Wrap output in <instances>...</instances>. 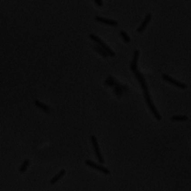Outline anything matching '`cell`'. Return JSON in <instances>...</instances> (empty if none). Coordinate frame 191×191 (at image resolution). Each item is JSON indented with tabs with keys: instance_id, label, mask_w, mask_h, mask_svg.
I'll list each match as a JSON object with an SVG mask.
<instances>
[{
	"instance_id": "obj_1",
	"label": "cell",
	"mask_w": 191,
	"mask_h": 191,
	"mask_svg": "<svg viewBox=\"0 0 191 191\" xmlns=\"http://www.w3.org/2000/svg\"><path fill=\"white\" fill-rule=\"evenodd\" d=\"M143 95H144V98H145V101H146V103L148 105V107H149V109L151 110L152 114L154 115L155 118H157L158 120H162V116H161V114L159 113V111L157 110L156 106H155L152 98H151V96L149 94V91L143 92Z\"/></svg>"
},
{
	"instance_id": "obj_2",
	"label": "cell",
	"mask_w": 191,
	"mask_h": 191,
	"mask_svg": "<svg viewBox=\"0 0 191 191\" xmlns=\"http://www.w3.org/2000/svg\"><path fill=\"white\" fill-rule=\"evenodd\" d=\"M89 37H90V39H92V40H93L94 42H96V43H97L98 46H100V47H101L103 49V50L105 51L108 54V55H109V57H115V55H116V54H115V52L112 50V49L109 47V46H108L107 44H105L104 42L101 40V39L98 37H97V35H94V34H91V35H89Z\"/></svg>"
},
{
	"instance_id": "obj_3",
	"label": "cell",
	"mask_w": 191,
	"mask_h": 191,
	"mask_svg": "<svg viewBox=\"0 0 191 191\" xmlns=\"http://www.w3.org/2000/svg\"><path fill=\"white\" fill-rule=\"evenodd\" d=\"M91 141H92V144H93V146H94L95 152H96V155H97V158H98V162H100V164H103L104 163L103 157H102V155H101V152H100V146H98V143L97 138H96L94 135H92V136H91Z\"/></svg>"
},
{
	"instance_id": "obj_4",
	"label": "cell",
	"mask_w": 191,
	"mask_h": 191,
	"mask_svg": "<svg viewBox=\"0 0 191 191\" xmlns=\"http://www.w3.org/2000/svg\"><path fill=\"white\" fill-rule=\"evenodd\" d=\"M163 80L169 82V83L173 84L174 86H176V87L180 88V89H186L187 88V85L185 83H183V82H181V81H178L177 80H175V78H171L170 75H166V74L163 75Z\"/></svg>"
},
{
	"instance_id": "obj_5",
	"label": "cell",
	"mask_w": 191,
	"mask_h": 191,
	"mask_svg": "<svg viewBox=\"0 0 191 191\" xmlns=\"http://www.w3.org/2000/svg\"><path fill=\"white\" fill-rule=\"evenodd\" d=\"M85 163H86L88 166H90V167H92V168H95V169H97V170H98V171H100V172L106 174V175L110 174V171H109V169H108V168L102 166L101 164H98V163H94L93 161H91V160H86Z\"/></svg>"
},
{
	"instance_id": "obj_6",
	"label": "cell",
	"mask_w": 191,
	"mask_h": 191,
	"mask_svg": "<svg viewBox=\"0 0 191 191\" xmlns=\"http://www.w3.org/2000/svg\"><path fill=\"white\" fill-rule=\"evenodd\" d=\"M134 75H135V77H136V78L138 80V81L140 82V86H141V89H143V92L149 91V90H148L147 84H146L145 80H144L143 74H141L140 71L137 70L136 72H134Z\"/></svg>"
},
{
	"instance_id": "obj_7",
	"label": "cell",
	"mask_w": 191,
	"mask_h": 191,
	"mask_svg": "<svg viewBox=\"0 0 191 191\" xmlns=\"http://www.w3.org/2000/svg\"><path fill=\"white\" fill-rule=\"evenodd\" d=\"M140 57V51L139 50H135L134 52V57L132 61L130 63V70L133 72H136L138 70V59Z\"/></svg>"
},
{
	"instance_id": "obj_8",
	"label": "cell",
	"mask_w": 191,
	"mask_h": 191,
	"mask_svg": "<svg viewBox=\"0 0 191 191\" xmlns=\"http://www.w3.org/2000/svg\"><path fill=\"white\" fill-rule=\"evenodd\" d=\"M95 20L98 21V22H100V23H103L105 25H109V26H117L118 25V22L114 19H108V18H104V17H101V16H95Z\"/></svg>"
},
{
	"instance_id": "obj_9",
	"label": "cell",
	"mask_w": 191,
	"mask_h": 191,
	"mask_svg": "<svg viewBox=\"0 0 191 191\" xmlns=\"http://www.w3.org/2000/svg\"><path fill=\"white\" fill-rule=\"evenodd\" d=\"M151 18H152V15L151 14H147L146 15V16H145V18H144V20H143V22L141 23V25L140 26L139 28H138V30H137V32L138 33H143L144 30H145V28L147 27V25L149 24V22H150V20H151Z\"/></svg>"
},
{
	"instance_id": "obj_10",
	"label": "cell",
	"mask_w": 191,
	"mask_h": 191,
	"mask_svg": "<svg viewBox=\"0 0 191 191\" xmlns=\"http://www.w3.org/2000/svg\"><path fill=\"white\" fill-rule=\"evenodd\" d=\"M127 91V86H124V85H121L120 82H117V84L114 86V92L115 94H116L117 96H118V97H120L121 95L123 94V92Z\"/></svg>"
},
{
	"instance_id": "obj_11",
	"label": "cell",
	"mask_w": 191,
	"mask_h": 191,
	"mask_svg": "<svg viewBox=\"0 0 191 191\" xmlns=\"http://www.w3.org/2000/svg\"><path fill=\"white\" fill-rule=\"evenodd\" d=\"M35 105L37 108H39V109H41L42 111L46 112V113H50L51 112V107L50 106H48L47 104L41 102V101H39V100H35Z\"/></svg>"
},
{
	"instance_id": "obj_12",
	"label": "cell",
	"mask_w": 191,
	"mask_h": 191,
	"mask_svg": "<svg viewBox=\"0 0 191 191\" xmlns=\"http://www.w3.org/2000/svg\"><path fill=\"white\" fill-rule=\"evenodd\" d=\"M65 173H66V171H65L64 169L60 170V172H58V173H57V175H55V177H53V179L50 181V183H51V184H55V183L58 182V181L60 180L61 178L65 175Z\"/></svg>"
},
{
	"instance_id": "obj_13",
	"label": "cell",
	"mask_w": 191,
	"mask_h": 191,
	"mask_svg": "<svg viewBox=\"0 0 191 191\" xmlns=\"http://www.w3.org/2000/svg\"><path fill=\"white\" fill-rule=\"evenodd\" d=\"M188 120V117L183 116V115H175L171 117V120L173 121H186Z\"/></svg>"
},
{
	"instance_id": "obj_14",
	"label": "cell",
	"mask_w": 191,
	"mask_h": 191,
	"mask_svg": "<svg viewBox=\"0 0 191 191\" xmlns=\"http://www.w3.org/2000/svg\"><path fill=\"white\" fill-rule=\"evenodd\" d=\"M93 49L95 51H97L98 54H100L101 57H108V54L106 52H105L104 50L101 47H100L98 45H95V46H93Z\"/></svg>"
},
{
	"instance_id": "obj_15",
	"label": "cell",
	"mask_w": 191,
	"mask_h": 191,
	"mask_svg": "<svg viewBox=\"0 0 191 191\" xmlns=\"http://www.w3.org/2000/svg\"><path fill=\"white\" fill-rule=\"evenodd\" d=\"M117 80H115V78H113V77H111V75H109L107 78H106V80H105V85H107V86H111V87H114L115 85L117 84Z\"/></svg>"
},
{
	"instance_id": "obj_16",
	"label": "cell",
	"mask_w": 191,
	"mask_h": 191,
	"mask_svg": "<svg viewBox=\"0 0 191 191\" xmlns=\"http://www.w3.org/2000/svg\"><path fill=\"white\" fill-rule=\"evenodd\" d=\"M30 163H31V161H30L29 159H26L24 162H23V163L21 164L20 168H19V172H21V173L25 172V171L27 170V168H28Z\"/></svg>"
},
{
	"instance_id": "obj_17",
	"label": "cell",
	"mask_w": 191,
	"mask_h": 191,
	"mask_svg": "<svg viewBox=\"0 0 191 191\" xmlns=\"http://www.w3.org/2000/svg\"><path fill=\"white\" fill-rule=\"evenodd\" d=\"M120 35L121 38H122L123 40H124V42H126V43H129V42L131 41L130 37L126 34V32L123 31V30H121V31L120 32Z\"/></svg>"
},
{
	"instance_id": "obj_18",
	"label": "cell",
	"mask_w": 191,
	"mask_h": 191,
	"mask_svg": "<svg viewBox=\"0 0 191 191\" xmlns=\"http://www.w3.org/2000/svg\"><path fill=\"white\" fill-rule=\"evenodd\" d=\"M94 2H95L98 6H102V4H103V2L101 1V0H94Z\"/></svg>"
}]
</instances>
